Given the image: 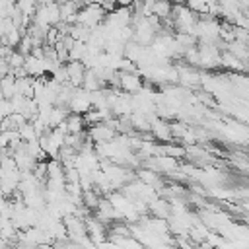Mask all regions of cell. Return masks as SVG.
I'll return each mask as SVG.
<instances>
[{
  "label": "cell",
  "instance_id": "cell-1",
  "mask_svg": "<svg viewBox=\"0 0 249 249\" xmlns=\"http://www.w3.org/2000/svg\"><path fill=\"white\" fill-rule=\"evenodd\" d=\"M64 124H68V130H70V132H78V130L82 128V119H80V117H70Z\"/></svg>",
  "mask_w": 249,
  "mask_h": 249
}]
</instances>
